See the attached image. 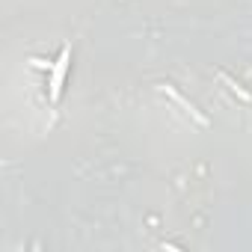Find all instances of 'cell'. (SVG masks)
<instances>
[{"label": "cell", "mask_w": 252, "mask_h": 252, "mask_svg": "<svg viewBox=\"0 0 252 252\" xmlns=\"http://www.w3.org/2000/svg\"><path fill=\"white\" fill-rule=\"evenodd\" d=\"M68 65H71V48L65 45V48L60 51V57H57L54 68H51V101H54V104H57V101H60V95H63V83H65Z\"/></svg>", "instance_id": "1"}, {"label": "cell", "mask_w": 252, "mask_h": 252, "mask_svg": "<svg viewBox=\"0 0 252 252\" xmlns=\"http://www.w3.org/2000/svg\"><path fill=\"white\" fill-rule=\"evenodd\" d=\"M217 77H220V80H222V83H225V86H228V89H231L240 101H243V104H252V92H249L243 83H237V80H234L231 74H225V71H217Z\"/></svg>", "instance_id": "3"}, {"label": "cell", "mask_w": 252, "mask_h": 252, "mask_svg": "<svg viewBox=\"0 0 252 252\" xmlns=\"http://www.w3.org/2000/svg\"><path fill=\"white\" fill-rule=\"evenodd\" d=\"M160 92H163L172 104H178V107H181V110H184V113H187L196 125H199V128H208V116H205L202 110H196V104H193V101H187V98H184V95H181L172 83H160Z\"/></svg>", "instance_id": "2"}, {"label": "cell", "mask_w": 252, "mask_h": 252, "mask_svg": "<svg viewBox=\"0 0 252 252\" xmlns=\"http://www.w3.org/2000/svg\"><path fill=\"white\" fill-rule=\"evenodd\" d=\"M30 63H33V68H42V71H45V68H54V63H48V60H39V57H33Z\"/></svg>", "instance_id": "4"}]
</instances>
